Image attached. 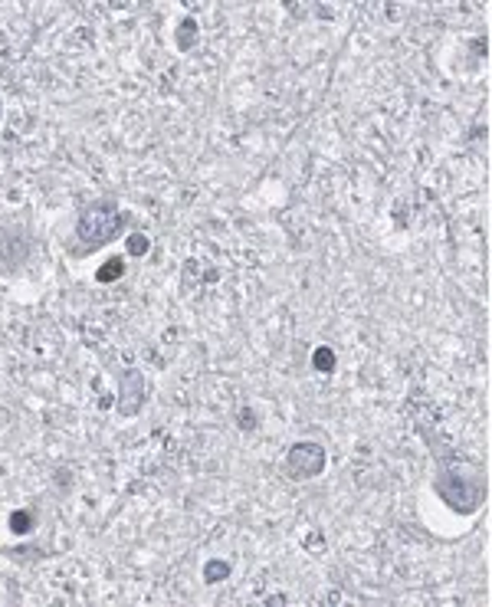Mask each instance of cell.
Wrapping results in <instances>:
<instances>
[{
    "mask_svg": "<svg viewBox=\"0 0 492 607\" xmlns=\"http://www.w3.org/2000/svg\"><path fill=\"white\" fill-rule=\"evenodd\" d=\"M433 489L456 515H473L486 499V476L479 473V466L446 450V460L436 463Z\"/></svg>",
    "mask_w": 492,
    "mask_h": 607,
    "instance_id": "1",
    "label": "cell"
},
{
    "mask_svg": "<svg viewBox=\"0 0 492 607\" xmlns=\"http://www.w3.org/2000/svg\"><path fill=\"white\" fill-rule=\"evenodd\" d=\"M125 214L118 210L112 197H102V200H89L82 210H79V220H76V237L85 250H95V247H105L112 243L125 227Z\"/></svg>",
    "mask_w": 492,
    "mask_h": 607,
    "instance_id": "2",
    "label": "cell"
},
{
    "mask_svg": "<svg viewBox=\"0 0 492 607\" xmlns=\"http://www.w3.org/2000/svg\"><path fill=\"white\" fill-rule=\"evenodd\" d=\"M325 470V446L315 440H299L285 450L283 460V473L289 479H312Z\"/></svg>",
    "mask_w": 492,
    "mask_h": 607,
    "instance_id": "3",
    "label": "cell"
},
{
    "mask_svg": "<svg viewBox=\"0 0 492 607\" xmlns=\"http://www.w3.org/2000/svg\"><path fill=\"white\" fill-rule=\"evenodd\" d=\"M144 378L138 368H125L122 374H118V414H125V417H132V414H138L144 404Z\"/></svg>",
    "mask_w": 492,
    "mask_h": 607,
    "instance_id": "4",
    "label": "cell"
},
{
    "mask_svg": "<svg viewBox=\"0 0 492 607\" xmlns=\"http://www.w3.org/2000/svg\"><path fill=\"white\" fill-rule=\"evenodd\" d=\"M174 39H178V47H180V49H194V47H197V39H200L197 20H194V17H184V20H180L178 30H174Z\"/></svg>",
    "mask_w": 492,
    "mask_h": 607,
    "instance_id": "5",
    "label": "cell"
},
{
    "mask_svg": "<svg viewBox=\"0 0 492 607\" xmlns=\"http://www.w3.org/2000/svg\"><path fill=\"white\" fill-rule=\"evenodd\" d=\"M227 578H230V561L214 558V561L204 565V581H207V584H217V581H227Z\"/></svg>",
    "mask_w": 492,
    "mask_h": 607,
    "instance_id": "6",
    "label": "cell"
},
{
    "mask_svg": "<svg viewBox=\"0 0 492 607\" xmlns=\"http://www.w3.org/2000/svg\"><path fill=\"white\" fill-rule=\"evenodd\" d=\"M122 273H125V259L122 257H112L105 266H99L95 279H99V283H115V279H122Z\"/></svg>",
    "mask_w": 492,
    "mask_h": 607,
    "instance_id": "7",
    "label": "cell"
},
{
    "mask_svg": "<svg viewBox=\"0 0 492 607\" xmlns=\"http://www.w3.org/2000/svg\"><path fill=\"white\" fill-rule=\"evenodd\" d=\"M33 525H37V519H33L30 509H17V513L10 515V532L13 535H27V532H33Z\"/></svg>",
    "mask_w": 492,
    "mask_h": 607,
    "instance_id": "8",
    "label": "cell"
},
{
    "mask_svg": "<svg viewBox=\"0 0 492 607\" xmlns=\"http://www.w3.org/2000/svg\"><path fill=\"white\" fill-rule=\"evenodd\" d=\"M312 368L322 371V374H331V371H335V351H331L328 345H322V348L312 351Z\"/></svg>",
    "mask_w": 492,
    "mask_h": 607,
    "instance_id": "9",
    "label": "cell"
},
{
    "mask_svg": "<svg viewBox=\"0 0 492 607\" xmlns=\"http://www.w3.org/2000/svg\"><path fill=\"white\" fill-rule=\"evenodd\" d=\"M148 250H152V240L144 237V233H132V237H128V253H132V257H144Z\"/></svg>",
    "mask_w": 492,
    "mask_h": 607,
    "instance_id": "10",
    "label": "cell"
},
{
    "mask_svg": "<svg viewBox=\"0 0 492 607\" xmlns=\"http://www.w3.org/2000/svg\"><path fill=\"white\" fill-rule=\"evenodd\" d=\"M237 424H240V430H253V427H256V414H253L250 407H243V410L237 414Z\"/></svg>",
    "mask_w": 492,
    "mask_h": 607,
    "instance_id": "11",
    "label": "cell"
},
{
    "mask_svg": "<svg viewBox=\"0 0 492 607\" xmlns=\"http://www.w3.org/2000/svg\"><path fill=\"white\" fill-rule=\"evenodd\" d=\"M0 112H4V109H0Z\"/></svg>",
    "mask_w": 492,
    "mask_h": 607,
    "instance_id": "12",
    "label": "cell"
}]
</instances>
